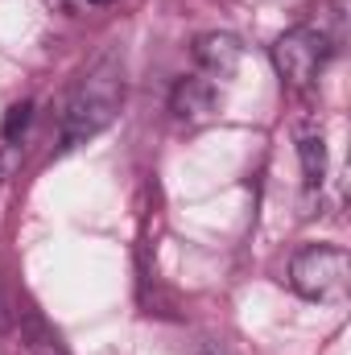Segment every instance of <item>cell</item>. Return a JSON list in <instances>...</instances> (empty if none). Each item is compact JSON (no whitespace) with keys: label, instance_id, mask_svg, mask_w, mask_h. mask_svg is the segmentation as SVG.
I'll return each mask as SVG.
<instances>
[{"label":"cell","instance_id":"obj_1","mask_svg":"<svg viewBox=\"0 0 351 355\" xmlns=\"http://www.w3.org/2000/svg\"><path fill=\"white\" fill-rule=\"evenodd\" d=\"M124 103V71L120 58H103L95 62L87 75L79 79V87L71 91L67 112H62V145H83L95 132H103Z\"/></svg>","mask_w":351,"mask_h":355},{"label":"cell","instance_id":"obj_2","mask_svg":"<svg viewBox=\"0 0 351 355\" xmlns=\"http://www.w3.org/2000/svg\"><path fill=\"white\" fill-rule=\"evenodd\" d=\"M351 281V257L339 244H306L289 261V285L306 302H343Z\"/></svg>","mask_w":351,"mask_h":355},{"label":"cell","instance_id":"obj_3","mask_svg":"<svg viewBox=\"0 0 351 355\" xmlns=\"http://www.w3.org/2000/svg\"><path fill=\"white\" fill-rule=\"evenodd\" d=\"M335 54V37L323 25H293L273 42V67L293 91H310Z\"/></svg>","mask_w":351,"mask_h":355},{"label":"cell","instance_id":"obj_4","mask_svg":"<svg viewBox=\"0 0 351 355\" xmlns=\"http://www.w3.org/2000/svg\"><path fill=\"white\" fill-rule=\"evenodd\" d=\"M170 112L182 124H207V120H215V112H219V83H211L203 75L178 79L174 95H170Z\"/></svg>","mask_w":351,"mask_h":355},{"label":"cell","instance_id":"obj_5","mask_svg":"<svg viewBox=\"0 0 351 355\" xmlns=\"http://www.w3.org/2000/svg\"><path fill=\"white\" fill-rule=\"evenodd\" d=\"M240 54H244V46L232 33H203L194 42V62H198L203 79H211V83H228L240 67Z\"/></svg>","mask_w":351,"mask_h":355},{"label":"cell","instance_id":"obj_6","mask_svg":"<svg viewBox=\"0 0 351 355\" xmlns=\"http://www.w3.org/2000/svg\"><path fill=\"white\" fill-rule=\"evenodd\" d=\"M298 157H302V182H306V190L314 194V190L323 186V178H327V145H323V132L306 128V132L298 137Z\"/></svg>","mask_w":351,"mask_h":355},{"label":"cell","instance_id":"obj_7","mask_svg":"<svg viewBox=\"0 0 351 355\" xmlns=\"http://www.w3.org/2000/svg\"><path fill=\"white\" fill-rule=\"evenodd\" d=\"M29 120H33V103H29V99H21V103H12V107L4 112V124H0V141H4L8 149H17V141L25 137V128H29Z\"/></svg>","mask_w":351,"mask_h":355},{"label":"cell","instance_id":"obj_8","mask_svg":"<svg viewBox=\"0 0 351 355\" xmlns=\"http://www.w3.org/2000/svg\"><path fill=\"white\" fill-rule=\"evenodd\" d=\"M203 355H232V352H228V347H207Z\"/></svg>","mask_w":351,"mask_h":355},{"label":"cell","instance_id":"obj_9","mask_svg":"<svg viewBox=\"0 0 351 355\" xmlns=\"http://www.w3.org/2000/svg\"><path fill=\"white\" fill-rule=\"evenodd\" d=\"M91 4H108V0H91Z\"/></svg>","mask_w":351,"mask_h":355}]
</instances>
